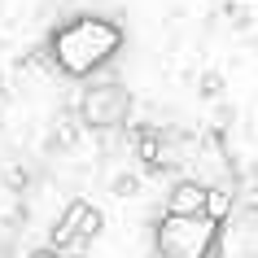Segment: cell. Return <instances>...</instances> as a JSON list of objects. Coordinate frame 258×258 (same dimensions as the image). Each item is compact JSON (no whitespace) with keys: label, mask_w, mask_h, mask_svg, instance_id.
Masks as SVG:
<instances>
[{"label":"cell","mask_w":258,"mask_h":258,"mask_svg":"<svg viewBox=\"0 0 258 258\" xmlns=\"http://www.w3.org/2000/svg\"><path fill=\"white\" fill-rule=\"evenodd\" d=\"M122 27L118 22H109L101 14H79L61 22L53 31V40H48V57H53V66L70 79H83V75H92L101 70L105 61H114L122 48Z\"/></svg>","instance_id":"1"},{"label":"cell","mask_w":258,"mask_h":258,"mask_svg":"<svg viewBox=\"0 0 258 258\" xmlns=\"http://www.w3.org/2000/svg\"><path fill=\"white\" fill-rule=\"evenodd\" d=\"M153 241H158V254L162 258H210V249L219 241V223H210L206 215H197V219L162 215Z\"/></svg>","instance_id":"2"},{"label":"cell","mask_w":258,"mask_h":258,"mask_svg":"<svg viewBox=\"0 0 258 258\" xmlns=\"http://www.w3.org/2000/svg\"><path fill=\"white\" fill-rule=\"evenodd\" d=\"M101 228H105V219H101V210H96L92 202H83V197H75V202L61 210V219L53 223V245L48 249H70V254H83L88 249V241L92 236H101Z\"/></svg>","instance_id":"3"},{"label":"cell","mask_w":258,"mask_h":258,"mask_svg":"<svg viewBox=\"0 0 258 258\" xmlns=\"http://www.w3.org/2000/svg\"><path fill=\"white\" fill-rule=\"evenodd\" d=\"M79 114L88 127H122L127 114H132V96H127L122 83H96V88L83 92Z\"/></svg>","instance_id":"4"},{"label":"cell","mask_w":258,"mask_h":258,"mask_svg":"<svg viewBox=\"0 0 258 258\" xmlns=\"http://www.w3.org/2000/svg\"><path fill=\"white\" fill-rule=\"evenodd\" d=\"M202 210H206V184H202V179H179L175 188L166 192V215L197 219Z\"/></svg>","instance_id":"5"},{"label":"cell","mask_w":258,"mask_h":258,"mask_svg":"<svg viewBox=\"0 0 258 258\" xmlns=\"http://www.w3.org/2000/svg\"><path fill=\"white\" fill-rule=\"evenodd\" d=\"M210 223H223L232 215V192L228 188H206V210H202Z\"/></svg>","instance_id":"6"},{"label":"cell","mask_w":258,"mask_h":258,"mask_svg":"<svg viewBox=\"0 0 258 258\" xmlns=\"http://www.w3.org/2000/svg\"><path fill=\"white\" fill-rule=\"evenodd\" d=\"M136 153H140V162L158 166V132H153V127H145V132L136 136Z\"/></svg>","instance_id":"7"},{"label":"cell","mask_w":258,"mask_h":258,"mask_svg":"<svg viewBox=\"0 0 258 258\" xmlns=\"http://www.w3.org/2000/svg\"><path fill=\"white\" fill-rule=\"evenodd\" d=\"M31 258H66V254H57V249H35Z\"/></svg>","instance_id":"8"}]
</instances>
